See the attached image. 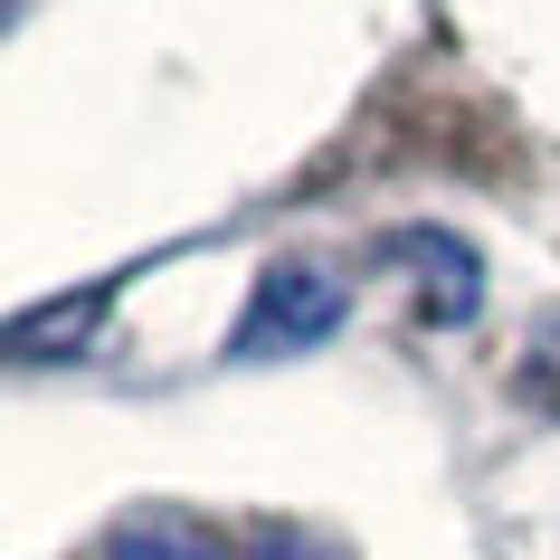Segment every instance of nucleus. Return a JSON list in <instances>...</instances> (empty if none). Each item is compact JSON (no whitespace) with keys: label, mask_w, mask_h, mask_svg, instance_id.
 <instances>
[{"label":"nucleus","mask_w":560,"mask_h":560,"mask_svg":"<svg viewBox=\"0 0 560 560\" xmlns=\"http://www.w3.org/2000/svg\"><path fill=\"white\" fill-rule=\"evenodd\" d=\"M352 304H342V285H332L324 266H276L257 295H247V324H237V361H285V352H314V342H332V324H342Z\"/></svg>","instance_id":"nucleus-1"},{"label":"nucleus","mask_w":560,"mask_h":560,"mask_svg":"<svg viewBox=\"0 0 560 560\" xmlns=\"http://www.w3.org/2000/svg\"><path fill=\"white\" fill-rule=\"evenodd\" d=\"M257 560H342V551H314V541H276V532H266Z\"/></svg>","instance_id":"nucleus-4"},{"label":"nucleus","mask_w":560,"mask_h":560,"mask_svg":"<svg viewBox=\"0 0 560 560\" xmlns=\"http://www.w3.org/2000/svg\"><path fill=\"white\" fill-rule=\"evenodd\" d=\"M532 389L560 399V314H551V332H541V352H532Z\"/></svg>","instance_id":"nucleus-3"},{"label":"nucleus","mask_w":560,"mask_h":560,"mask_svg":"<svg viewBox=\"0 0 560 560\" xmlns=\"http://www.w3.org/2000/svg\"><path fill=\"white\" fill-rule=\"evenodd\" d=\"M105 560H229L209 532H190V523H172V513H143V523H124L115 532V551Z\"/></svg>","instance_id":"nucleus-2"}]
</instances>
